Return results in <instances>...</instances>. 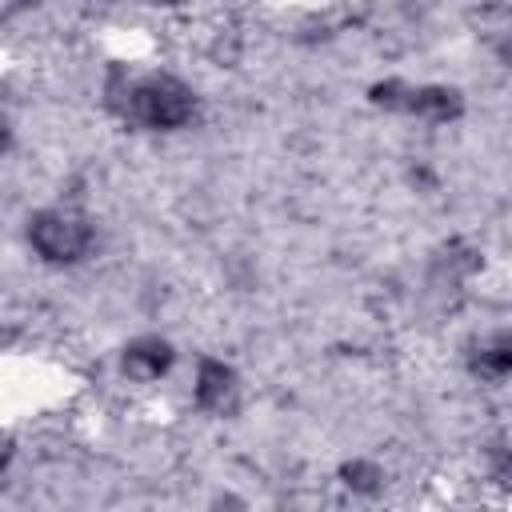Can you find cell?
Wrapping results in <instances>:
<instances>
[{
    "label": "cell",
    "mask_w": 512,
    "mask_h": 512,
    "mask_svg": "<svg viewBox=\"0 0 512 512\" xmlns=\"http://www.w3.org/2000/svg\"><path fill=\"white\" fill-rule=\"evenodd\" d=\"M196 100L172 76H148L132 88V120L144 128H180L188 124Z\"/></svg>",
    "instance_id": "obj_1"
},
{
    "label": "cell",
    "mask_w": 512,
    "mask_h": 512,
    "mask_svg": "<svg viewBox=\"0 0 512 512\" xmlns=\"http://www.w3.org/2000/svg\"><path fill=\"white\" fill-rule=\"evenodd\" d=\"M32 248L52 264H76L92 248V228L72 212H40L28 228Z\"/></svg>",
    "instance_id": "obj_2"
},
{
    "label": "cell",
    "mask_w": 512,
    "mask_h": 512,
    "mask_svg": "<svg viewBox=\"0 0 512 512\" xmlns=\"http://www.w3.org/2000/svg\"><path fill=\"white\" fill-rule=\"evenodd\" d=\"M168 364H172V352L164 340H140L124 352V368L140 380H156L160 372H168Z\"/></svg>",
    "instance_id": "obj_3"
},
{
    "label": "cell",
    "mask_w": 512,
    "mask_h": 512,
    "mask_svg": "<svg viewBox=\"0 0 512 512\" xmlns=\"http://www.w3.org/2000/svg\"><path fill=\"white\" fill-rule=\"evenodd\" d=\"M228 392H232V372H228L224 364H216V360H204V364H200L196 400H200L204 408H220V404L228 400Z\"/></svg>",
    "instance_id": "obj_4"
},
{
    "label": "cell",
    "mask_w": 512,
    "mask_h": 512,
    "mask_svg": "<svg viewBox=\"0 0 512 512\" xmlns=\"http://www.w3.org/2000/svg\"><path fill=\"white\" fill-rule=\"evenodd\" d=\"M512 368V348H508V336H496L484 352H480V372L492 376V380H504Z\"/></svg>",
    "instance_id": "obj_5"
},
{
    "label": "cell",
    "mask_w": 512,
    "mask_h": 512,
    "mask_svg": "<svg viewBox=\"0 0 512 512\" xmlns=\"http://www.w3.org/2000/svg\"><path fill=\"white\" fill-rule=\"evenodd\" d=\"M8 148V128H4V120H0V152Z\"/></svg>",
    "instance_id": "obj_6"
}]
</instances>
